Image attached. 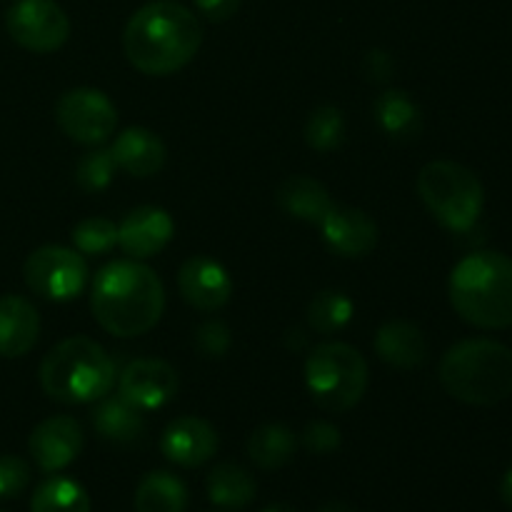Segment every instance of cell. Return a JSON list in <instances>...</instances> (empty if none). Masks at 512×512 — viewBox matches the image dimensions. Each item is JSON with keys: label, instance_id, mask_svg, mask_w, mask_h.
Returning <instances> with one entry per match:
<instances>
[{"label": "cell", "instance_id": "cell-1", "mask_svg": "<svg viewBox=\"0 0 512 512\" xmlns=\"http://www.w3.org/2000/svg\"><path fill=\"white\" fill-rule=\"evenodd\" d=\"M203 43L198 15L178 0H153L135 10L123 33L130 63L145 75H170L190 63Z\"/></svg>", "mask_w": 512, "mask_h": 512}, {"label": "cell", "instance_id": "cell-23", "mask_svg": "<svg viewBox=\"0 0 512 512\" xmlns=\"http://www.w3.org/2000/svg\"><path fill=\"white\" fill-rule=\"evenodd\" d=\"M205 490H208L210 503L218 505V508L243 510L255 500L258 485H255L253 475L240 465L220 463L208 473Z\"/></svg>", "mask_w": 512, "mask_h": 512}, {"label": "cell", "instance_id": "cell-20", "mask_svg": "<svg viewBox=\"0 0 512 512\" xmlns=\"http://www.w3.org/2000/svg\"><path fill=\"white\" fill-rule=\"evenodd\" d=\"M275 200H278L280 210L288 213L290 218L313 225L323 223V218L335 205L328 188L320 180L308 178V175H293V178L283 180L278 193H275Z\"/></svg>", "mask_w": 512, "mask_h": 512}, {"label": "cell", "instance_id": "cell-33", "mask_svg": "<svg viewBox=\"0 0 512 512\" xmlns=\"http://www.w3.org/2000/svg\"><path fill=\"white\" fill-rule=\"evenodd\" d=\"M340 430L328 420H315L303 430V445L313 455H330L340 448Z\"/></svg>", "mask_w": 512, "mask_h": 512}, {"label": "cell", "instance_id": "cell-5", "mask_svg": "<svg viewBox=\"0 0 512 512\" xmlns=\"http://www.w3.org/2000/svg\"><path fill=\"white\" fill-rule=\"evenodd\" d=\"M40 385L55 403H95L113 390L115 363L103 345L75 335L45 355L40 363Z\"/></svg>", "mask_w": 512, "mask_h": 512}, {"label": "cell", "instance_id": "cell-29", "mask_svg": "<svg viewBox=\"0 0 512 512\" xmlns=\"http://www.w3.org/2000/svg\"><path fill=\"white\" fill-rule=\"evenodd\" d=\"M118 170L110 148H95L85 153L75 165V183L85 190V193H98L113 183V175Z\"/></svg>", "mask_w": 512, "mask_h": 512}, {"label": "cell", "instance_id": "cell-17", "mask_svg": "<svg viewBox=\"0 0 512 512\" xmlns=\"http://www.w3.org/2000/svg\"><path fill=\"white\" fill-rule=\"evenodd\" d=\"M40 315L23 295L0 298V358H23L35 348Z\"/></svg>", "mask_w": 512, "mask_h": 512}, {"label": "cell", "instance_id": "cell-27", "mask_svg": "<svg viewBox=\"0 0 512 512\" xmlns=\"http://www.w3.org/2000/svg\"><path fill=\"white\" fill-rule=\"evenodd\" d=\"M353 300L340 290H323L308 305V323L315 333L333 335L343 330L353 318Z\"/></svg>", "mask_w": 512, "mask_h": 512}, {"label": "cell", "instance_id": "cell-21", "mask_svg": "<svg viewBox=\"0 0 512 512\" xmlns=\"http://www.w3.org/2000/svg\"><path fill=\"white\" fill-rule=\"evenodd\" d=\"M93 428L108 443L133 445L145 438L148 423H145L143 410L115 395V398H100V403L95 405Z\"/></svg>", "mask_w": 512, "mask_h": 512}, {"label": "cell", "instance_id": "cell-30", "mask_svg": "<svg viewBox=\"0 0 512 512\" xmlns=\"http://www.w3.org/2000/svg\"><path fill=\"white\" fill-rule=\"evenodd\" d=\"M73 243L85 255L110 253L118 245V225L108 218H85L73 228Z\"/></svg>", "mask_w": 512, "mask_h": 512}, {"label": "cell", "instance_id": "cell-13", "mask_svg": "<svg viewBox=\"0 0 512 512\" xmlns=\"http://www.w3.org/2000/svg\"><path fill=\"white\" fill-rule=\"evenodd\" d=\"M83 445V428H80L78 420L68 418V415H55V418L43 420L40 425H35L28 440L30 458L43 473H58V470L68 468L80 455Z\"/></svg>", "mask_w": 512, "mask_h": 512}, {"label": "cell", "instance_id": "cell-32", "mask_svg": "<svg viewBox=\"0 0 512 512\" xmlns=\"http://www.w3.org/2000/svg\"><path fill=\"white\" fill-rule=\"evenodd\" d=\"M230 328L223 320H205L198 330H195V348L205 355V358H223L230 350Z\"/></svg>", "mask_w": 512, "mask_h": 512}, {"label": "cell", "instance_id": "cell-31", "mask_svg": "<svg viewBox=\"0 0 512 512\" xmlns=\"http://www.w3.org/2000/svg\"><path fill=\"white\" fill-rule=\"evenodd\" d=\"M30 483V465L18 455H0V500L18 498Z\"/></svg>", "mask_w": 512, "mask_h": 512}, {"label": "cell", "instance_id": "cell-39", "mask_svg": "<svg viewBox=\"0 0 512 512\" xmlns=\"http://www.w3.org/2000/svg\"><path fill=\"white\" fill-rule=\"evenodd\" d=\"M0 512H5V510H0Z\"/></svg>", "mask_w": 512, "mask_h": 512}, {"label": "cell", "instance_id": "cell-26", "mask_svg": "<svg viewBox=\"0 0 512 512\" xmlns=\"http://www.w3.org/2000/svg\"><path fill=\"white\" fill-rule=\"evenodd\" d=\"M30 512H90V495L78 480L55 475L35 488Z\"/></svg>", "mask_w": 512, "mask_h": 512}, {"label": "cell", "instance_id": "cell-25", "mask_svg": "<svg viewBox=\"0 0 512 512\" xmlns=\"http://www.w3.org/2000/svg\"><path fill=\"white\" fill-rule=\"evenodd\" d=\"M295 450H298L295 433L280 423L263 425V428L255 430L248 440L250 460L263 470L283 468L285 463H290Z\"/></svg>", "mask_w": 512, "mask_h": 512}, {"label": "cell", "instance_id": "cell-16", "mask_svg": "<svg viewBox=\"0 0 512 512\" xmlns=\"http://www.w3.org/2000/svg\"><path fill=\"white\" fill-rule=\"evenodd\" d=\"M320 230L325 245L340 258H365L378 245V225L360 208L333 205Z\"/></svg>", "mask_w": 512, "mask_h": 512}, {"label": "cell", "instance_id": "cell-35", "mask_svg": "<svg viewBox=\"0 0 512 512\" xmlns=\"http://www.w3.org/2000/svg\"><path fill=\"white\" fill-rule=\"evenodd\" d=\"M365 73H368V78L375 80V83H383V80H388L390 73H393V60H390V55L383 53V50H373V53H368V58H365Z\"/></svg>", "mask_w": 512, "mask_h": 512}, {"label": "cell", "instance_id": "cell-10", "mask_svg": "<svg viewBox=\"0 0 512 512\" xmlns=\"http://www.w3.org/2000/svg\"><path fill=\"white\" fill-rule=\"evenodd\" d=\"M8 33L30 53H53L70 35V20L55 0H18L5 15Z\"/></svg>", "mask_w": 512, "mask_h": 512}, {"label": "cell", "instance_id": "cell-22", "mask_svg": "<svg viewBox=\"0 0 512 512\" xmlns=\"http://www.w3.org/2000/svg\"><path fill=\"white\" fill-rule=\"evenodd\" d=\"M373 113L380 130H383L388 138L398 140V143L418 140L420 130H423V113H420V105L415 103L405 90H385V93L375 100Z\"/></svg>", "mask_w": 512, "mask_h": 512}, {"label": "cell", "instance_id": "cell-34", "mask_svg": "<svg viewBox=\"0 0 512 512\" xmlns=\"http://www.w3.org/2000/svg\"><path fill=\"white\" fill-rule=\"evenodd\" d=\"M240 3L243 0H195V8H198L200 15L213 20V23H225V20H230L238 13Z\"/></svg>", "mask_w": 512, "mask_h": 512}, {"label": "cell", "instance_id": "cell-18", "mask_svg": "<svg viewBox=\"0 0 512 512\" xmlns=\"http://www.w3.org/2000/svg\"><path fill=\"white\" fill-rule=\"evenodd\" d=\"M115 165L125 170L135 178H150V175L160 173L168 158L165 143L148 128H128L115 138L110 145Z\"/></svg>", "mask_w": 512, "mask_h": 512}, {"label": "cell", "instance_id": "cell-6", "mask_svg": "<svg viewBox=\"0 0 512 512\" xmlns=\"http://www.w3.org/2000/svg\"><path fill=\"white\" fill-rule=\"evenodd\" d=\"M418 195L435 220L458 235L475 228L485 205L478 175L453 160H433L425 165L418 175Z\"/></svg>", "mask_w": 512, "mask_h": 512}, {"label": "cell", "instance_id": "cell-37", "mask_svg": "<svg viewBox=\"0 0 512 512\" xmlns=\"http://www.w3.org/2000/svg\"><path fill=\"white\" fill-rule=\"evenodd\" d=\"M318 512H358V510L350 508V505H345V503H328V505H323Z\"/></svg>", "mask_w": 512, "mask_h": 512}, {"label": "cell", "instance_id": "cell-38", "mask_svg": "<svg viewBox=\"0 0 512 512\" xmlns=\"http://www.w3.org/2000/svg\"><path fill=\"white\" fill-rule=\"evenodd\" d=\"M260 512H293V510H290L288 505H283V503H273V505H268V508L260 510Z\"/></svg>", "mask_w": 512, "mask_h": 512}, {"label": "cell", "instance_id": "cell-15", "mask_svg": "<svg viewBox=\"0 0 512 512\" xmlns=\"http://www.w3.org/2000/svg\"><path fill=\"white\" fill-rule=\"evenodd\" d=\"M160 450L180 468H200L218 453V433L208 420L183 415L163 430Z\"/></svg>", "mask_w": 512, "mask_h": 512}, {"label": "cell", "instance_id": "cell-14", "mask_svg": "<svg viewBox=\"0 0 512 512\" xmlns=\"http://www.w3.org/2000/svg\"><path fill=\"white\" fill-rule=\"evenodd\" d=\"M175 223L168 210L155 205H140L130 210L118 225V245L133 260H148L158 255L173 240Z\"/></svg>", "mask_w": 512, "mask_h": 512}, {"label": "cell", "instance_id": "cell-12", "mask_svg": "<svg viewBox=\"0 0 512 512\" xmlns=\"http://www.w3.org/2000/svg\"><path fill=\"white\" fill-rule=\"evenodd\" d=\"M180 295L200 313H215L233 298V280L218 260L208 255H193L178 273Z\"/></svg>", "mask_w": 512, "mask_h": 512}, {"label": "cell", "instance_id": "cell-8", "mask_svg": "<svg viewBox=\"0 0 512 512\" xmlns=\"http://www.w3.org/2000/svg\"><path fill=\"white\" fill-rule=\"evenodd\" d=\"M23 278L40 298L65 303L78 298L88 285V263L83 255L63 245H43L28 255Z\"/></svg>", "mask_w": 512, "mask_h": 512}, {"label": "cell", "instance_id": "cell-28", "mask_svg": "<svg viewBox=\"0 0 512 512\" xmlns=\"http://www.w3.org/2000/svg\"><path fill=\"white\" fill-rule=\"evenodd\" d=\"M345 135H348V123H345L343 110L335 105H320L305 123V140L318 153H330V150L340 148Z\"/></svg>", "mask_w": 512, "mask_h": 512}, {"label": "cell", "instance_id": "cell-9", "mask_svg": "<svg viewBox=\"0 0 512 512\" xmlns=\"http://www.w3.org/2000/svg\"><path fill=\"white\" fill-rule=\"evenodd\" d=\"M55 120L75 143L100 145L115 133L118 110L103 90L73 88L60 95L55 105Z\"/></svg>", "mask_w": 512, "mask_h": 512}, {"label": "cell", "instance_id": "cell-2", "mask_svg": "<svg viewBox=\"0 0 512 512\" xmlns=\"http://www.w3.org/2000/svg\"><path fill=\"white\" fill-rule=\"evenodd\" d=\"M90 308L105 333L138 338L158 325L165 310V288L153 268L138 260H115L98 270Z\"/></svg>", "mask_w": 512, "mask_h": 512}, {"label": "cell", "instance_id": "cell-19", "mask_svg": "<svg viewBox=\"0 0 512 512\" xmlns=\"http://www.w3.org/2000/svg\"><path fill=\"white\" fill-rule=\"evenodd\" d=\"M373 348L383 363L400 370L418 368L428 358V343H425L423 330L410 323V320H390V323H385L375 335Z\"/></svg>", "mask_w": 512, "mask_h": 512}, {"label": "cell", "instance_id": "cell-11", "mask_svg": "<svg viewBox=\"0 0 512 512\" xmlns=\"http://www.w3.org/2000/svg\"><path fill=\"white\" fill-rule=\"evenodd\" d=\"M175 393H178V373L163 360H133L120 373L118 395L138 410H143V413L145 410L163 408L165 403L175 398Z\"/></svg>", "mask_w": 512, "mask_h": 512}, {"label": "cell", "instance_id": "cell-24", "mask_svg": "<svg viewBox=\"0 0 512 512\" xmlns=\"http://www.w3.org/2000/svg\"><path fill=\"white\" fill-rule=\"evenodd\" d=\"M188 488L168 470H153L135 488V510L138 512H185Z\"/></svg>", "mask_w": 512, "mask_h": 512}, {"label": "cell", "instance_id": "cell-7", "mask_svg": "<svg viewBox=\"0 0 512 512\" xmlns=\"http://www.w3.org/2000/svg\"><path fill=\"white\" fill-rule=\"evenodd\" d=\"M305 385L328 413H348L368 390V363L345 343H320L305 360Z\"/></svg>", "mask_w": 512, "mask_h": 512}, {"label": "cell", "instance_id": "cell-3", "mask_svg": "<svg viewBox=\"0 0 512 512\" xmlns=\"http://www.w3.org/2000/svg\"><path fill=\"white\" fill-rule=\"evenodd\" d=\"M450 303L465 323L483 330L512 325V258L495 250H478L450 273Z\"/></svg>", "mask_w": 512, "mask_h": 512}, {"label": "cell", "instance_id": "cell-36", "mask_svg": "<svg viewBox=\"0 0 512 512\" xmlns=\"http://www.w3.org/2000/svg\"><path fill=\"white\" fill-rule=\"evenodd\" d=\"M500 498H503V503L508 505V508H512V468L503 475V483H500Z\"/></svg>", "mask_w": 512, "mask_h": 512}, {"label": "cell", "instance_id": "cell-4", "mask_svg": "<svg viewBox=\"0 0 512 512\" xmlns=\"http://www.w3.org/2000/svg\"><path fill=\"white\" fill-rule=\"evenodd\" d=\"M440 383L460 403H503L512 395V350L485 338L455 343L440 360Z\"/></svg>", "mask_w": 512, "mask_h": 512}]
</instances>
